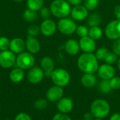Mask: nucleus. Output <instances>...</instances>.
Masks as SVG:
<instances>
[{
	"label": "nucleus",
	"mask_w": 120,
	"mask_h": 120,
	"mask_svg": "<svg viewBox=\"0 0 120 120\" xmlns=\"http://www.w3.org/2000/svg\"><path fill=\"white\" fill-rule=\"evenodd\" d=\"M10 40L6 37H0V51H7L9 50Z\"/></svg>",
	"instance_id": "31"
},
{
	"label": "nucleus",
	"mask_w": 120,
	"mask_h": 120,
	"mask_svg": "<svg viewBox=\"0 0 120 120\" xmlns=\"http://www.w3.org/2000/svg\"><path fill=\"white\" fill-rule=\"evenodd\" d=\"M14 1H15V2H20V1H22V0H13Z\"/></svg>",
	"instance_id": "44"
},
{
	"label": "nucleus",
	"mask_w": 120,
	"mask_h": 120,
	"mask_svg": "<svg viewBox=\"0 0 120 120\" xmlns=\"http://www.w3.org/2000/svg\"><path fill=\"white\" fill-rule=\"evenodd\" d=\"M112 51L117 56H120V39L115 40L112 44Z\"/></svg>",
	"instance_id": "36"
},
{
	"label": "nucleus",
	"mask_w": 120,
	"mask_h": 120,
	"mask_svg": "<svg viewBox=\"0 0 120 120\" xmlns=\"http://www.w3.org/2000/svg\"><path fill=\"white\" fill-rule=\"evenodd\" d=\"M25 77L24 70L17 67L13 68L9 73V79L13 83H20Z\"/></svg>",
	"instance_id": "21"
},
{
	"label": "nucleus",
	"mask_w": 120,
	"mask_h": 120,
	"mask_svg": "<svg viewBox=\"0 0 120 120\" xmlns=\"http://www.w3.org/2000/svg\"><path fill=\"white\" fill-rule=\"evenodd\" d=\"M41 68L44 72V76L51 77L52 72L55 69V63L53 60L49 56H44L40 61Z\"/></svg>",
	"instance_id": "16"
},
{
	"label": "nucleus",
	"mask_w": 120,
	"mask_h": 120,
	"mask_svg": "<svg viewBox=\"0 0 120 120\" xmlns=\"http://www.w3.org/2000/svg\"><path fill=\"white\" fill-rule=\"evenodd\" d=\"M103 120V119H99V118H96L95 120Z\"/></svg>",
	"instance_id": "45"
},
{
	"label": "nucleus",
	"mask_w": 120,
	"mask_h": 120,
	"mask_svg": "<svg viewBox=\"0 0 120 120\" xmlns=\"http://www.w3.org/2000/svg\"><path fill=\"white\" fill-rule=\"evenodd\" d=\"M64 47L66 53L70 56L77 55L80 50L79 43L73 39H70L68 41H66Z\"/></svg>",
	"instance_id": "19"
},
{
	"label": "nucleus",
	"mask_w": 120,
	"mask_h": 120,
	"mask_svg": "<svg viewBox=\"0 0 120 120\" xmlns=\"http://www.w3.org/2000/svg\"><path fill=\"white\" fill-rule=\"evenodd\" d=\"M76 32L79 37L82 38V37L88 36L89 29L84 25H79V26H77V30H76Z\"/></svg>",
	"instance_id": "33"
},
{
	"label": "nucleus",
	"mask_w": 120,
	"mask_h": 120,
	"mask_svg": "<svg viewBox=\"0 0 120 120\" xmlns=\"http://www.w3.org/2000/svg\"><path fill=\"white\" fill-rule=\"evenodd\" d=\"M90 112L95 118L104 119L109 115L110 106L109 103L104 99H96L91 104Z\"/></svg>",
	"instance_id": "2"
},
{
	"label": "nucleus",
	"mask_w": 120,
	"mask_h": 120,
	"mask_svg": "<svg viewBox=\"0 0 120 120\" xmlns=\"http://www.w3.org/2000/svg\"><path fill=\"white\" fill-rule=\"evenodd\" d=\"M52 120H72V119L67 115L64 113H57L53 117Z\"/></svg>",
	"instance_id": "37"
},
{
	"label": "nucleus",
	"mask_w": 120,
	"mask_h": 120,
	"mask_svg": "<svg viewBox=\"0 0 120 120\" xmlns=\"http://www.w3.org/2000/svg\"><path fill=\"white\" fill-rule=\"evenodd\" d=\"M57 30V25L51 19L44 20L40 25V32L46 37H50L55 34Z\"/></svg>",
	"instance_id": "11"
},
{
	"label": "nucleus",
	"mask_w": 120,
	"mask_h": 120,
	"mask_svg": "<svg viewBox=\"0 0 120 120\" xmlns=\"http://www.w3.org/2000/svg\"><path fill=\"white\" fill-rule=\"evenodd\" d=\"M94 116L93 115V114L91 112H86L83 117L84 120H94Z\"/></svg>",
	"instance_id": "40"
},
{
	"label": "nucleus",
	"mask_w": 120,
	"mask_h": 120,
	"mask_svg": "<svg viewBox=\"0 0 120 120\" xmlns=\"http://www.w3.org/2000/svg\"><path fill=\"white\" fill-rule=\"evenodd\" d=\"M25 48L27 49L28 52L32 54H35L40 51L41 44L39 40L35 37L28 35L25 41Z\"/></svg>",
	"instance_id": "17"
},
{
	"label": "nucleus",
	"mask_w": 120,
	"mask_h": 120,
	"mask_svg": "<svg viewBox=\"0 0 120 120\" xmlns=\"http://www.w3.org/2000/svg\"><path fill=\"white\" fill-rule=\"evenodd\" d=\"M105 34L111 40L120 39V20L116 19L110 21L105 27Z\"/></svg>",
	"instance_id": "7"
},
{
	"label": "nucleus",
	"mask_w": 120,
	"mask_h": 120,
	"mask_svg": "<svg viewBox=\"0 0 120 120\" xmlns=\"http://www.w3.org/2000/svg\"><path fill=\"white\" fill-rule=\"evenodd\" d=\"M76 23L70 18H64L60 19L57 24V29L63 34L71 35L76 32L77 30Z\"/></svg>",
	"instance_id": "6"
},
{
	"label": "nucleus",
	"mask_w": 120,
	"mask_h": 120,
	"mask_svg": "<svg viewBox=\"0 0 120 120\" xmlns=\"http://www.w3.org/2000/svg\"><path fill=\"white\" fill-rule=\"evenodd\" d=\"M14 120H32V118L28 114L25 112H20L15 116Z\"/></svg>",
	"instance_id": "38"
},
{
	"label": "nucleus",
	"mask_w": 120,
	"mask_h": 120,
	"mask_svg": "<svg viewBox=\"0 0 120 120\" xmlns=\"http://www.w3.org/2000/svg\"><path fill=\"white\" fill-rule=\"evenodd\" d=\"M109 120H120V113H117V112L112 114L110 116Z\"/></svg>",
	"instance_id": "42"
},
{
	"label": "nucleus",
	"mask_w": 120,
	"mask_h": 120,
	"mask_svg": "<svg viewBox=\"0 0 120 120\" xmlns=\"http://www.w3.org/2000/svg\"><path fill=\"white\" fill-rule=\"evenodd\" d=\"M39 14H40V16L41 17V18H43L44 20H46V19H49V18L52 13H51L50 8L43 6L39 10Z\"/></svg>",
	"instance_id": "35"
},
{
	"label": "nucleus",
	"mask_w": 120,
	"mask_h": 120,
	"mask_svg": "<svg viewBox=\"0 0 120 120\" xmlns=\"http://www.w3.org/2000/svg\"></svg>",
	"instance_id": "46"
},
{
	"label": "nucleus",
	"mask_w": 120,
	"mask_h": 120,
	"mask_svg": "<svg viewBox=\"0 0 120 120\" xmlns=\"http://www.w3.org/2000/svg\"><path fill=\"white\" fill-rule=\"evenodd\" d=\"M84 6L88 11H94L97 8L100 0H84Z\"/></svg>",
	"instance_id": "28"
},
{
	"label": "nucleus",
	"mask_w": 120,
	"mask_h": 120,
	"mask_svg": "<svg viewBox=\"0 0 120 120\" xmlns=\"http://www.w3.org/2000/svg\"><path fill=\"white\" fill-rule=\"evenodd\" d=\"M51 13L58 18H67L71 13L70 4L66 0H53L50 5Z\"/></svg>",
	"instance_id": "3"
},
{
	"label": "nucleus",
	"mask_w": 120,
	"mask_h": 120,
	"mask_svg": "<svg viewBox=\"0 0 120 120\" xmlns=\"http://www.w3.org/2000/svg\"><path fill=\"white\" fill-rule=\"evenodd\" d=\"M109 50L105 47H101L96 50L95 56L98 60H104L106 56L108 55Z\"/></svg>",
	"instance_id": "27"
},
{
	"label": "nucleus",
	"mask_w": 120,
	"mask_h": 120,
	"mask_svg": "<svg viewBox=\"0 0 120 120\" xmlns=\"http://www.w3.org/2000/svg\"><path fill=\"white\" fill-rule=\"evenodd\" d=\"M117 63V68H118V70H120V57L118 58Z\"/></svg>",
	"instance_id": "43"
},
{
	"label": "nucleus",
	"mask_w": 120,
	"mask_h": 120,
	"mask_svg": "<svg viewBox=\"0 0 120 120\" xmlns=\"http://www.w3.org/2000/svg\"><path fill=\"white\" fill-rule=\"evenodd\" d=\"M51 78L55 85L60 87L66 86L70 81V73L63 68L54 69Z\"/></svg>",
	"instance_id": "4"
},
{
	"label": "nucleus",
	"mask_w": 120,
	"mask_h": 120,
	"mask_svg": "<svg viewBox=\"0 0 120 120\" xmlns=\"http://www.w3.org/2000/svg\"><path fill=\"white\" fill-rule=\"evenodd\" d=\"M70 15L72 18L77 21H82L86 19L89 16V11L84 5L75 6L71 9Z\"/></svg>",
	"instance_id": "12"
},
{
	"label": "nucleus",
	"mask_w": 120,
	"mask_h": 120,
	"mask_svg": "<svg viewBox=\"0 0 120 120\" xmlns=\"http://www.w3.org/2000/svg\"><path fill=\"white\" fill-rule=\"evenodd\" d=\"M27 6L29 9L37 11L44 6V0H27Z\"/></svg>",
	"instance_id": "25"
},
{
	"label": "nucleus",
	"mask_w": 120,
	"mask_h": 120,
	"mask_svg": "<svg viewBox=\"0 0 120 120\" xmlns=\"http://www.w3.org/2000/svg\"><path fill=\"white\" fill-rule=\"evenodd\" d=\"M25 49V41L20 38L15 37L11 40L9 50L11 51L15 54H19L24 51Z\"/></svg>",
	"instance_id": "18"
},
{
	"label": "nucleus",
	"mask_w": 120,
	"mask_h": 120,
	"mask_svg": "<svg viewBox=\"0 0 120 120\" xmlns=\"http://www.w3.org/2000/svg\"><path fill=\"white\" fill-rule=\"evenodd\" d=\"M103 35V31L99 26L91 27L89 30V34L88 36L93 39L94 40H98L101 38Z\"/></svg>",
	"instance_id": "23"
},
{
	"label": "nucleus",
	"mask_w": 120,
	"mask_h": 120,
	"mask_svg": "<svg viewBox=\"0 0 120 120\" xmlns=\"http://www.w3.org/2000/svg\"><path fill=\"white\" fill-rule=\"evenodd\" d=\"M98 76L104 80H110L115 75V69L112 65H109L107 63L103 64L99 66L98 69Z\"/></svg>",
	"instance_id": "13"
},
{
	"label": "nucleus",
	"mask_w": 120,
	"mask_h": 120,
	"mask_svg": "<svg viewBox=\"0 0 120 120\" xmlns=\"http://www.w3.org/2000/svg\"><path fill=\"white\" fill-rule=\"evenodd\" d=\"M97 82L96 77L94 74L90 73H84L81 78V83L86 88H92L94 87Z\"/></svg>",
	"instance_id": "20"
},
{
	"label": "nucleus",
	"mask_w": 120,
	"mask_h": 120,
	"mask_svg": "<svg viewBox=\"0 0 120 120\" xmlns=\"http://www.w3.org/2000/svg\"><path fill=\"white\" fill-rule=\"evenodd\" d=\"M44 77V72L41 67L33 66L30 68L27 72V80L30 83L37 84L40 83Z\"/></svg>",
	"instance_id": "9"
},
{
	"label": "nucleus",
	"mask_w": 120,
	"mask_h": 120,
	"mask_svg": "<svg viewBox=\"0 0 120 120\" xmlns=\"http://www.w3.org/2000/svg\"><path fill=\"white\" fill-rule=\"evenodd\" d=\"M99 90L101 93L103 94H108L111 91L112 89L110 84V82L109 80H104L102 79L101 81V82L99 83V86H98Z\"/></svg>",
	"instance_id": "26"
},
{
	"label": "nucleus",
	"mask_w": 120,
	"mask_h": 120,
	"mask_svg": "<svg viewBox=\"0 0 120 120\" xmlns=\"http://www.w3.org/2000/svg\"><path fill=\"white\" fill-rule=\"evenodd\" d=\"M101 15L98 13H93L91 15H89L87 18V24L91 27L99 26L101 23Z\"/></svg>",
	"instance_id": "22"
},
{
	"label": "nucleus",
	"mask_w": 120,
	"mask_h": 120,
	"mask_svg": "<svg viewBox=\"0 0 120 120\" xmlns=\"http://www.w3.org/2000/svg\"><path fill=\"white\" fill-rule=\"evenodd\" d=\"M117 60H118L117 56L113 51L112 52L109 51L104 60H105V63L109 64V65H112V64L117 63Z\"/></svg>",
	"instance_id": "30"
},
{
	"label": "nucleus",
	"mask_w": 120,
	"mask_h": 120,
	"mask_svg": "<svg viewBox=\"0 0 120 120\" xmlns=\"http://www.w3.org/2000/svg\"><path fill=\"white\" fill-rule=\"evenodd\" d=\"M16 62L15 53L10 50L0 52V66L4 69L12 68Z\"/></svg>",
	"instance_id": "8"
},
{
	"label": "nucleus",
	"mask_w": 120,
	"mask_h": 120,
	"mask_svg": "<svg viewBox=\"0 0 120 120\" xmlns=\"http://www.w3.org/2000/svg\"><path fill=\"white\" fill-rule=\"evenodd\" d=\"M48 105H49V103H48L47 99H44V98L38 99L34 103V108L38 110H45L48 107Z\"/></svg>",
	"instance_id": "29"
},
{
	"label": "nucleus",
	"mask_w": 120,
	"mask_h": 120,
	"mask_svg": "<svg viewBox=\"0 0 120 120\" xmlns=\"http://www.w3.org/2000/svg\"><path fill=\"white\" fill-rule=\"evenodd\" d=\"M73 101L72 98L68 97H63L60 99L56 104V108L58 110L64 114H68L73 109Z\"/></svg>",
	"instance_id": "15"
},
{
	"label": "nucleus",
	"mask_w": 120,
	"mask_h": 120,
	"mask_svg": "<svg viewBox=\"0 0 120 120\" xmlns=\"http://www.w3.org/2000/svg\"><path fill=\"white\" fill-rule=\"evenodd\" d=\"M110 84L112 90H119L120 89V77H113L109 80Z\"/></svg>",
	"instance_id": "32"
},
{
	"label": "nucleus",
	"mask_w": 120,
	"mask_h": 120,
	"mask_svg": "<svg viewBox=\"0 0 120 120\" xmlns=\"http://www.w3.org/2000/svg\"><path fill=\"white\" fill-rule=\"evenodd\" d=\"M40 32V27H39L37 25H32L29 27L27 30L28 35L32 37H36L37 36Z\"/></svg>",
	"instance_id": "34"
},
{
	"label": "nucleus",
	"mask_w": 120,
	"mask_h": 120,
	"mask_svg": "<svg viewBox=\"0 0 120 120\" xmlns=\"http://www.w3.org/2000/svg\"><path fill=\"white\" fill-rule=\"evenodd\" d=\"M64 91L63 87L54 85L51 86L46 91V98L48 101L51 103H57L60 99L63 97Z\"/></svg>",
	"instance_id": "10"
},
{
	"label": "nucleus",
	"mask_w": 120,
	"mask_h": 120,
	"mask_svg": "<svg viewBox=\"0 0 120 120\" xmlns=\"http://www.w3.org/2000/svg\"><path fill=\"white\" fill-rule=\"evenodd\" d=\"M35 63V58L32 53L30 52H22L18 55L16 57V62L15 64L17 67L20 68V69L25 70H30L32 68Z\"/></svg>",
	"instance_id": "5"
},
{
	"label": "nucleus",
	"mask_w": 120,
	"mask_h": 120,
	"mask_svg": "<svg viewBox=\"0 0 120 120\" xmlns=\"http://www.w3.org/2000/svg\"></svg>",
	"instance_id": "47"
},
{
	"label": "nucleus",
	"mask_w": 120,
	"mask_h": 120,
	"mask_svg": "<svg viewBox=\"0 0 120 120\" xmlns=\"http://www.w3.org/2000/svg\"><path fill=\"white\" fill-rule=\"evenodd\" d=\"M79 43L80 49L84 53H93L96 50V44L95 40L89 36L81 38Z\"/></svg>",
	"instance_id": "14"
},
{
	"label": "nucleus",
	"mask_w": 120,
	"mask_h": 120,
	"mask_svg": "<svg viewBox=\"0 0 120 120\" xmlns=\"http://www.w3.org/2000/svg\"><path fill=\"white\" fill-rule=\"evenodd\" d=\"M77 66L84 73L95 74L99 68L98 59L93 53H84L77 60Z\"/></svg>",
	"instance_id": "1"
},
{
	"label": "nucleus",
	"mask_w": 120,
	"mask_h": 120,
	"mask_svg": "<svg viewBox=\"0 0 120 120\" xmlns=\"http://www.w3.org/2000/svg\"><path fill=\"white\" fill-rule=\"evenodd\" d=\"M114 13L117 19L120 20V5H117L114 8Z\"/></svg>",
	"instance_id": "39"
},
{
	"label": "nucleus",
	"mask_w": 120,
	"mask_h": 120,
	"mask_svg": "<svg viewBox=\"0 0 120 120\" xmlns=\"http://www.w3.org/2000/svg\"><path fill=\"white\" fill-rule=\"evenodd\" d=\"M23 18L26 22H34L35 21L37 18H38V14L37 13V11L31 10V9H26L25 10L24 13H23Z\"/></svg>",
	"instance_id": "24"
},
{
	"label": "nucleus",
	"mask_w": 120,
	"mask_h": 120,
	"mask_svg": "<svg viewBox=\"0 0 120 120\" xmlns=\"http://www.w3.org/2000/svg\"><path fill=\"white\" fill-rule=\"evenodd\" d=\"M70 5H73V6H77V5H79L81 4V3L84 1V0H66Z\"/></svg>",
	"instance_id": "41"
}]
</instances>
